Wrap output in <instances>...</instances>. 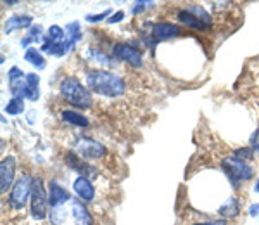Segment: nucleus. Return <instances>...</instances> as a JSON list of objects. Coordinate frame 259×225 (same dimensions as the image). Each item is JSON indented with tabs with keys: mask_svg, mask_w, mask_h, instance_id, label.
Listing matches in <instances>:
<instances>
[{
	"mask_svg": "<svg viewBox=\"0 0 259 225\" xmlns=\"http://www.w3.org/2000/svg\"><path fill=\"white\" fill-rule=\"evenodd\" d=\"M87 85L92 92L106 97H121L126 92V83L123 78L106 69H90L87 73Z\"/></svg>",
	"mask_w": 259,
	"mask_h": 225,
	"instance_id": "1",
	"label": "nucleus"
},
{
	"mask_svg": "<svg viewBox=\"0 0 259 225\" xmlns=\"http://www.w3.org/2000/svg\"><path fill=\"white\" fill-rule=\"evenodd\" d=\"M61 95L64 101H68L73 106L80 109H89L92 106V94L87 90V87L74 77H68L61 82Z\"/></svg>",
	"mask_w": 259,
	"mask_h": 225,
	"instance_id": "2",
	"label": "nucleus"
},
{
	"mask_svg": "<svg viewBox=\"0 0 259 225\" xmlns=\"http://www.w3.org/2000/svg\"><path fill=\"white\" fill-rule=\"evenodd\" d=\"M30 213L33 220H44L47 216L49 211V198L47 191H45L44 180L40 177L33 178V187H31V198H30Z\"/></svg>",
	"mask_w": 259,
	"mask_h": 225,
	"instance_id": "3",
	"label": "nucleus"
},
{
	"mask_svg": "<svg viewBox=\"0 0 259 225\" xmlns=\"http://www.w3.org/2000/svg\"><path fill=\"white\" fill-rule=\"evenodd\" d=\"M178 21L199 31H204L211 26V16L200 6H189L187 9L178 11Z\"/></svg>",
	"mask_w": 259,
	"mask_h": 225,
	"instance_id": "4",
	"label": "nucleus"
},
{
	"mask_svg": "<svg viewBox=\"0 0 259 225\" xmlns=\"http://www.w3.org/2000/svg\"><path fill=\"white\" fill-rule=\"evenodd\" d=\"M223 170H225V173H227V177L230 178V182H232V185L235 187V189L240 185V182L249 180V178L254 175L252 166L247 165L245 161L235 160L233 156L223 161Z\"/></svg>",
	"mask_w": 259,
	"mask_h": 225,
	"instance_id": "5",
	"label": "nucleus"
},
{
	"mask_svg": "<svg viewBox=\"0 0 259 225\" xmlns=\"http://www.w3.org/2000/svg\"><path fill=\"white\" fill-rule=\"evenodd\" d=\"M31 187H33V178L30 175H23L16 180V184L12 185L11 196H9V205L14 210H23L26 206V203L31 198Z\"/></svg>",
	"mask_w": 259,
	"mask_h": 225,
	"instance_id": "6",
	"label": "nucleus"
},
{
	"mask_svg": "<svg viewBox=\"0 0 259 225\" xmlns=\"http://www.w3.org/2000/svg\"><path fill=\"white\" fill-rule=\"evenodd\" d=\"M112 52H114V57L128 62L130 66L140 68V66L144 64V61H142V52L137 47H132V45H128V44H116Z\"/></svg>",
	"mask_w": 259,
	"mask_h": 225,
	"instance_id": "7",
	"label": "nucleus"
},
{
	"mask_svg": "<svg viewBox=\"0 0 259 225\" xmlns=\"http://www.w3.org/2000/svg\"><path fill=\"white\" fill-rule=\"evenodd\" d=\"M76 153L83 156V160H100L106 154V147L97 140L81 139L76 142Z\"/></svg>",
	"mask_w": 259,
	"mask_h": 225,
	"instance_id": "8",
	"label": "nucleus"
},
{
	"mask_svg": "<svg viewBox=\"0 0 259 225\" xmlns=\"http://www.w3.org/2000/svg\"><path fill=\"white\" fill-rule=\"evenodd\" d=\"M16 175V158L14 156H4L2 163H0V191L6 194L12 187Z\"/></svg>",
	"mask_w": 259,
	"mask_h": 225,
	"instance_id": "9",
	"label": "nucleus"
},
{
	"mask_svg": "<svg viewBox=\"0 0 259 225\" xmlns=\"http://www.w3.org/2000/svg\"><path fill=\"white\" fill-rule=\"evenodd\" d=\"M182 30L177 26V24L171 23H156L152 24V30H150V36H152V42L157 44V42L162 40H169L175 39V36H180Z\"/></svg>",
	"mask_w": 259,
	"mask_h": 225,
	"instance_id": "10",
	"label": "nucleus"
},
{
	"mask_svg": "<svg viewBox=\"0 0 259 225\" xmlns=\"http://www.w3.org/2000/svg\"><path fill=\"white\" fill-rule=\"evenodd\" d=\"M73 189H74V193H76V196L81 199V201H85V203L94 201L95 189H94V184L90 182V178L81 177V175H80V177H76V178H74V182H73Z\"/></svg>",
	"mask_w": 259,
	"mask_h": 225,
	"instance_id": "11",
	"label": "nucleus"
},
{
	"mask_svg": "<svg viewBox=\"0 0 259 225\" xmlns=\"http://www.w3.org/2000/svg\"><path fill=\"white\" fill-rule=\"evenodd\" d=\"M71 211H73L74 225H94V218L81 199H71Z\"/></svg>",
	"mask_w": 259,
	"mask_h": 225,
	"instance_id": "12",
	"label": "nucleus"
},
{
	"mask_svg": "<svg viewBox=\"0 0 259 225\" xmlns=\"http://www.w3.org/2000/svg\"><path fill=\"white\" fill-rule=\"evenodd\" d=\"M68 201H71L68 191H66L62 185L57 184V182H50V185H49V205H50V208L62 206Z\"/></svg>",
	"mask_w": 259,
	"mask_h": 225,
	"instance_id": "13",
	"label": "nucleus"
},
{
	"mask_svg": "<svg viewBox=\"0 0 259 225\" xmlns=\"http://www.w3.org/2000/svg\"><path fill=\"white\" fill-rule=\"evenodd\" d=\"M31 23H33L31 16H12V18L7 19L6 26H4V31L11 33L14 30H23V28L31 26Z\"/></svg>",
	"mask_w": 259,
	"mask_h": 225,
	"instance_id": "14",
	"label": "nucleus"
},
{
	"mask_svg": "<svg viewBox=\"0 0 259 225\" xmlns=\"http://www.w3.org/2000/svg\"><path fill=\"white\" fill-rule=\"evenodd\" d=\"M61 118L71 125H76V127H89V123H90L87 116H83L76 111H69V109L61 111Z\"/></svg>",
	"mask_w": 259,
	"mask_h": 225,
	"instance_id": "15",
	"label": "nucleus"
},
{
	"mask_svg": "<svg viewBox=\"0 0 259 225\" xmlns=\"http://www.w3.org/2000/svg\"><path fill=\"white\" fill-rule=\"evenodd\" d=\"M24 59L30 62L31 66H35L36 69H44L45 66H47V62H45L41 52L36 51V49H28L26 54H24Z\"/></svg>",
	"mask_w": 259,
	"mask_h": 225,
	"instance_id": "16",
	"label": "nucleus"
},
{
	"mask_svg": "<svg viewBox=\"0 0 259 225\" xmlns=\"http://www.w3.org/2000/svg\"><path fill=\"white\" fill-rule=\"evenodd\" d=\"M85 56L89 57L90 61H94V62H97V64H102V66H111L112 62L109 59V56L107 54H104L102 51H99V49H92L89 47L85 51Z\"/></svg>",
	"mask_w": 259,
	"mask_h": 225,
	"instance_id": "17",
	"label": "nucleus"
},
{
	"mask_svg": "<svg viewBox=\"0 0 259 225\" xmlns=\"http://www.w3.org/2000/svg\"><path fill=\"white\" fill-rule=\"evenodd\" d=\"M239 213H240V205H239V199H237V198L228 199V201L220 208V215L228 216V218H232V216H237Z\"/></svg>",
	"mask_w": 259,
	"mask_h": 225,
	"instance_id": "18",
	"label": "nucleus"
},
{
	"mask_svg": "<svg viewBox=\"0 0 259 225\" xmlns=\"http://www.w3.org/2000/svg\"><path fill=\"white\" fill-rule=\"evenodd\" d=\"M4 111L11 116H18L24 111V97H12L7 106L4 107Z\"/></svg>",
	"mask_w": 259,
	"mask_h": 225,
	"instance_id": "19",
	"label": "nucleus"
},
{
	"mask_svg": "<svg viewBox=\"0 0 259 225\" xmlns=\"http://www.w3.org/2000/svg\"><path fill=\"white\" fill-rule=\"evenodd\" d=\"M49 40L56 42V44H61V42L66 40V30H62L61 26L54 24V26L49 28Z\"/></svg>",
	"mask_w": 259,
	"mask_h": 225,
	"instance_id": "20",
	"label": "nucleus"
},
{
	"mask_svg": "<svg viewBox=\"0 0 259 225\" xmlns=\"http://www.w3.org/2000/svg\"><path fill=\"white\" fill-rule=\"evenodd\" d=\"M233 158H235V160H240V161H249L254 158V149L252 147H240L233 153Z\"/></svg>",
	"mask_w": 259,
	"mask_h": 225,
	"instance_id": "21",
	"label": "nucleus"
},
{
	"mask_svg": "<svg viewBox=\"0 0 259 225\" xmlns=\"http://www.w3.org/2000/svg\"><path fill=\"white\" fill-rule=\"evenodd\" d=\"M41 31H44V28H41L40 24H35V26H33L31 30H30V33H28V36L31 39V42H40Z\"/></svg>",
	"mask_w": 259,
	"mask_h": 225,
	"instance_id": "22",
	"label": "nucleus"
},
{
	"mask_svg": "<svg viewBox=\"0 0 259 225\" xmlns=\"http://www.w3.org/2000/svg\"><path fill=\"white\" fill-rule=\"evenodd\" d=\"M109 12L111 11H104V12H100V14H89L87 16V21H89V23H97V21H102V19H106L107 16H109Z\"/></svg>",
	"mask_w": 259,
	"mask_h": 225,
	"instance_id": "23",
	"label": "nucleus"
},
{
	"mask_svg": "<svg viewBox=\"0 0 259 225\" xmlns=\"http://www.w3.org/2000/svg\"><path fill=\"white\" fill-rule=\"evenodd\" d=\"M38 83H40L38 74H35V73H26V85H28V87H38Z\"/></svg>",
	"mask_w": 259,
	"mask_h": 225,
	"instance_id": "24",
	"label": "nucleus"
},
{
	"mask_svg": "<svg viewBox=\"0 0 259 225\" xmlns=\"http://www.w3.org/2000/svg\"><path fill=\"white\" fill-rule=\"evenodd\" d=\"M250 147L254 149V153L259 154V130H256L250 137Z\"/></svg>",
	"mask_w": 259,
	"mask_h": 225,
	"instance_id": "25",
	"label": "nucleus"
},
{
	"mask_svg": "<svg viewBox=\"0 0 259 225\" xmlns=\"http://www.w3.org/2000/svg\"><path fill=\"white\" fill-rule=\"evenodd\" d=\"M150 4H152V2H147V4H145V2H137V4H135V7H133V9H132V12H133V14H137V12L144 11L145 7L150 6Z\"/></svg>",
	"mask_w": 259,
	"mask_h": 225,
	"instance_id": "26",
	"label": "nucleus"
},
{
	"mask_svg": "<svg viewBox=\"0 0 259 225\" xmlns=\"http://www.w3.org/2000/svg\"><path fill=\"white\" fill-rule=\"evenodd\" d=\"M123 18H124V12H123V11H119L118 14H114V16H112V18L109 19V23H118V21H121Z\"/></svg>",
	"mask_w": 259,
	"mask_h": 225,
	"instance_id": "27",
	"label": "nucleus"
},
{
	"mask_svg": "<svg viewBox=\"0 0 259 225\" xmlns=\"http://www.w3.org/2000/svg\"><path fill=\"white\" fill-rule=\"evenodd\" d=\"M249 215L250 216H256V215H259V205H252L249 208Z\"/></svg>",
	"mask_w": 259,
	"mask_h": 225,
	"instance_id": "28",
	"label": "nucleus"
},
{
	"mask_svg": "<svg viewBox=\"0 0 259 225\" xmlns=\"http://www.w3.org/2000/svg\"><path fill=\"white\" fill-rule=\"evenodd\" d=\"M194 225H227L225 222H200V223H194Z\"/></svg>",
	"mask_w": 259,
	"mask_h": 225,
	"instance_id": "29",
	"label": "nucleus"
},
{
	"mask_svg": "<svg viewBox=\"0 0 259 225\" xmlns=\"http://www.w3.org/2000/svg\"><path fill=\"white\" fill-rule=\"evenodd\" d=\"M256 193H259V180H257V184H256Z\"/></svg>",
	"mask_w": 259,
	"mask_h": 225,
	"instance_id": "30",
	"label": "nucleus"
}]
</instances>
